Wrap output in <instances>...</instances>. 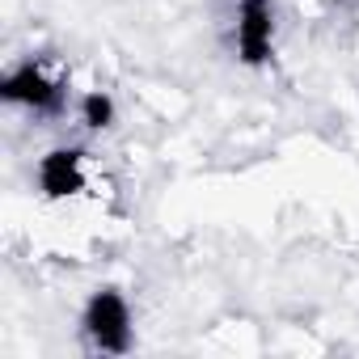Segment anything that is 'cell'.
<instances>
[{
  "label": "cell",
  "instance_id": "277c9868",
  "mask_svg": "<svg viewBox=\"0 0 359 359\" xmlns=\"http://www.w3.org/2000/svg\"><path fill=\"white\" fill-rule=\"evenodd\" d=\"M39 191L43 199H72L85 191V152L81 148H51L39 161Z\"/></svg>",
  "mask_w": 359,
  "mask_h": 359
},
{
  "label": "cell",
  "instance_id": "7a4b0ae2",
  "mask_svg": "<svg viewBox=\"0 0 359 359\" xmlns=\"http://www.w3.org/2000/svg\"><path fill=\"white\" fill-rule=\"evenodd\" d=\"M64 89H68V81L47 76V68L39 60L18 64L5 81H0V97L13 102V106H26V110H39V114H55L64 106Z\"/></svg>",
  "mask_w": 359,
  "mask_h": 359
},
{
  "label": "cell",
  "instance_id": "5b68a950",
  "mask_svg": "<svg viewBox=\"0 0 359 359\" xmlns=\"http://www.w3.org/2000/svg\"><path fill=\"white\" fill-rule=\"evenodd\" d=\"M81 123H85L89 131L114 127V97H110L106 89H89V93L81 97Z\"/></svg>",
  "mask_w": 359,
  "mask_h": 359
},
{
  "label": "cell",
  "instance_id": "3957f363",
  "mask_svg": "<svg viewBox=\"0 0 359 359\" xmlns=\"http://www.w3.org/2000/svg\"><path fill=\"white\" fill-rule=\"evenodd\" d=\"M275 55V5L271 0H241L237 5V60L262 68Z\"/></svg>",
  "mask_w": 359,
  "mask_h": 359
},
{
  "label": "cell",
  "instance_id": "6da1fadb",
  "mask_svg": "<svg viewBox=\"0 0 359 359\" xmlns=\"http://www.w3.org/2000/svg\"><path fill=\"white\" fill-rule=\"evenodd\" d=\"M81 325L97 351H106V355L131 351V304L118 287H97L81 313Z\"/></svg>",
  "mask_w": 359,
  "mask_h": 359
}]
</instances>
